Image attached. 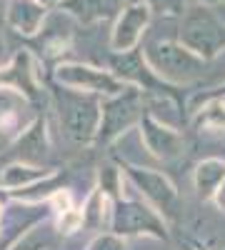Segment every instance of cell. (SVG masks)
I'll use <instances>...</instances> for the list:
<instances>
[{"mask_svg":"<svg viewBox=\"0 0 225 250\" xmlns=\"http://www.w3.org/2000/svg\"><path fill=\"white\" fill-rule=\"evenodd\" d=\"M178 40L200 58L213 60L225 50V23L210 5L190 3L180 18Z\"/></svg>","mask_w":225,"mask_h":250,"instance_id":"cell-1","label":"cell"},{"mask_svg":"<svg viewBox=\"0 0 225 250\" xmlns=\"http://www.w3.org/2000/svg\"><path fill=\"white\" fill-rule=\"evenodd\" d=\"M150 62V68L170 85H183V83H193L205 70V58L193 53L188 45L180 40H155L143 50Z\"/></svg>","mask_w":225,"mask_h":250,"instance_id":"cell-2","label":"cell"},{"mask_svg":"<svg viewBox=\"0 0 225 250\" xmlns=\"http://www.w3.org/2000/svg\"><path fill=\"white\" fill-rule=\"evenodd\" d=\"M58 108H60V120H63L65 133L75 143H93L98 140L100 130V118H103V100L100 95L73 90L63 85L58 93Z\"/></svg>","mask_w":225,"mask_h":250,"instance_id":"cell-3","label":"cell"},{"mask_svg":"<svg viewBox=\"0 0 225 250\" xmlns=\"http://www.w3.org/2000/svg\"><path fill=\"white\" fill-rule=\"evenodd\" d=\"M143 120V93L138 85H128L123 93L103 98V118H100V143H113L128 128Z\"/></svg>","mask_w":225,"mask_h":250,"instance_id":"cell-4","label":"cell"},{"mask_svg":"<svg viewBox=\"0 0 225 250\" xmlns=\"http://www.w3.org/2000/svg\"><path fill=\"white\" fill-rule=\"evenodd\" d=\"M110 228L120 238L128 235H153L160 240L168 238L165 220L155 213V205L140 200H118L110 213Z\"/></svg>","mask_w":225,"mask_h":250,"instance_id":"cell-5","label":"cell"},{"mask_svg":"<svg viewBox=\"0 0 225 250\" xmlns=\"http://www.w3.org/2000/svg\"><path fill=\"white\" fill-rule=\"evenodd\" d=\"M55 80L65 88L93 93V95H100V98L118 95L128 88V83H123L113 70L108 73V70L85 65V62H60L55 68Z\"/></svg>","mask_w":225,"mask_h":250,"instance_id":"cell-6","label":"cell"},{"mask_svg":"<svg viewBox=\"0 0 225 250\" xmlns=\"http://www.w3.org/2000/svg\"><path fill=\"white\" fill-rule=\"evenodd\" d=\"M150 18H153V8L145 0H135V3L123 5V10L115 15V25H113V35H110L113 53L135 50L143 33L150 25Z\"/></svg>","mask_w":225,"mask_h":250,"instance_id":"cell-7","label":"cell"},{"mask_svg":"<svg viewBox=\"0 0 225 250\" xmlns=\"http://www.w3.org/2000/svg\"><path fill=\"white\" fill-rule=\"evenodd\" d=\"M113 73L128 83V85H138L143 90H158V93H168L173 95L170 90V83L163 80L145 58V53L140 50H125V53H115L113 55Z\"/></svg>","mask_w":225,"mask_h":250,"instance_id":"cell-8","label":"cell"},{"mask_svg":"<svg viewBox=\"0 0 225 250\" xmlns=\"http://www.w3.org/2000/svg\"><path fill=\"white\" fill-rule=\"evenodd\" d=\"M125 175L145 195L150 205H155L163 213H173V208L178 203V190L163 173L150 170V168H138V165H125Z\"/></svg>","mask_w":225,"mask_h":250,"instance_id":"cell-9","label":"cell"},{"mask_svg":"<svg viewBox=\"0 0 225 250\" xmlns=\"http://www.w3.org/2000/svg\"><path fill=\"white\" fill-rule=\"evenodd\" d=\"M140 138H143V143H145L148 153L158 160H173L183 150L180 133L173 130L170 125L160 123L158 118H153L150 113L143 115V120H140Z\"/></svg>","mask_w":225,"mask_h":250,"instance_id":"cell-10","label":"cell"},{"mask_svg":"<svg viewBox=\"0 0 225 250\" xmlns=\"http://www.w3.org/2000/svg\"><path fill=\"white\" fill-rule=\"evenodd\" d=\"M48 20V5L40 0H8L5 3V23L13 33L33 38L43 30Z\"/></svg>","mask_w":225,"mask_h":250,"instance_id":"cell-11","label":"cell"},{"mask_svg":"<svg viewBox=\"0 0 225 250\" xmlns=\"http://www.w3.org/2000/svg\"><path fill=\"white\" fill-rule=\"evenodd\" d=\"M10 153L23 160V163H40L45 155H48V133H45V120L43 118H35L33 125L28 130H23V135H20L15 143Z\"/></svg>","mask_w":225,"mask_h":250,"instance_id":"cell-12","label":"cell"},{"mask_svg":"<svg viewBox=\"0 0 225 250\" xmlns=\"http://www.w3.org/2000/svg\"><path fill=\"white\" fill-rule=\"evenodd\" d=\"M125 5V0H65L60 10L65 15L78 18L80 23H98V20H108L118 15Z\"/></svg>","mask_w":225,"mask_h":250,"instance_id":"cell-13","label":"cell"},{"mask_svg":"<svg viewBox=\"0 0 225 250\" xmlns=\"http://www.w3.org/2000/svg\"><path fill=\"white\" fill-rule=\"evenodd\" d=\"M0 83H5V85L35 98V62H33V55L28 50L15 53L10 65L3 68V73H0Z\"/></svg>","mask_w":225,"mask_h":250,"instance_id":"cell-14","label":"cell"},{"mask_svg":"<svg viewBox=\"0 0 225 250\" xmlns=\"http://www.w3.org/2000/svg\"><path fill=\"white\" fill-rule=\"evenodd\" d=\"M48 175H53V170L48 168H40L35 163H23V160H15L10 165L3 168V175H0V183L10 190H18V188H28L33 183L45 180Z\"/></svg>","mask_w":225,"mask_h":250,"instance_id":"cell-15","label":"cell"},{"mask_svg":"<svg viewBox=\"0 0 225 250\" xmlns=\"http://www.w3.org/2000/svg\"><path fill=\"white\" fill-rule=\"evenodd\" d=\"M193 180L200 198H213L220 183L225 180V163L220 158H205L203 163H198Z\"/></svg>","mask_w":225,"mask_h":250,"instance_id":"cell-16","label":"cell"},{"mask_svg":"<svg viewBox=\"0 0 225 250\" xmlns=\"http://www.w3.org/2000/svg\"><path fill=\"white\" fill-rule=\"evenodd\" d=\"M23 93L15 88H0V125H5L10 118H15L18 108L23 105Z\"/></svg>","mask_w":225,"mask_h":250,"instance_id":"cell-17","label":"cell"},{"mask_svg":"<svg viewBox=\"0 0 225 250\" xmlns=\"http://www.w3.org/2000/svg\"><path fill=\"white\" fill-rule=\"evenodd\" d=\"M83 218H85V225H93V228L103 225V218H105V193H103V190H95V193L88 198L85 210H83Z\"/></svg>","mask_w":225,"mask_h":250,"instance_id":"cell-18","label":"cell"},{"mask_svg":"<svg viewBox=\"0 0 225 250\" xmlns=\"http://www.w3.org/2000/svg\"><path fill=\"white\" fill-rule=\"evenodd\" d=\"M83 223H85L83 213H80V210H75V208H70V210L60 213V220H58V230H60V233H75V230H80V228H83Z\"/></svg>","mask_w":225,"mask_h":250,"instance_id":"cell-19","label":"cell"},{"mask_svg":"<svg viewBox=\"0 0 225 250\" xmlns=\"http://www.w3.org/2000/svg\"><path fill=\"white\" fill-rule=\"evenodd\" d=\"M88 250H125V243H123V238L118 233H110V235H98Z\"/></svg>","mask_w":225,"mask_h":250,"instance_id":"cell-20","label":"cell"},{"mask_svg":"<svg viewBox=\"0 0 225 250\" xmlns=\"http://www.w3.org/2000/svg\"><path fill=\"white\" fill-rule=\"evenodd\" d=\"M50 243H48V238H43V235H25V238H20L10 250H45Z\"/></svg>","mask_w":225,"mask_h":250,"instance_id":"cell-21","label":"cell"},{"mask_svg":"<svg viewBox=\"0 0 225 250\" xmlns=\"http://www.w3.org/2000/svg\"><path fill=\"white\" fill-rule=\"evenodd\" d=\"M50 205L55 208L58 213H65V210H70V208H73L70 193H68V190H63V188H60V190H55V193L50 195Z\"/></svg>","mask_w":225,"mask_h":250,"instance_id":"cell-22","label":"cell"},{"mask_svg":"<svg viewBox=\"0 0 225 250\" xmlns=\"http://www.w3.org/2000/svg\"><path fill=\"white\" fill-rule=\"evenodd\" d=\"M213 200H215V205L220 208V210H225V180L220 183V188H218V190H215Z\"/></svg>","mask_w":225,"mask_h":250,"instance_id":"cell-23","label":"cell"},{"mask_svg":"<svg viewBox=\"0 0 225 250\" xmlns=\"http://www.w3.org/2000/svg\"><path fill=\"white\" fill-rule=\"evenodd\" d=\"M5 60H8V45H5V38L0 33V70L5 68Z\"/></svg>","mask_w":225,"mask_h":250,"instance_id":"cell-24","label":"cell"},{"mask_svg":"<svg viewBox=\"0 0 225 250\" xmlns=\"http://www.w3.org/2000/svg\"><path fill=\"white\" fill-rule=\"evenodd\" d=\"M193 3H200V5H210V8H215V5L225 3V0H193Z\"/></svg>","mask_w":225,"mask_h":250,"instance_id":"cell-25","label":"cell"},{"mask_svg":"<svg viewBox=\"0 0 225 250\" xmlns=\"http://www.w3.org/2000/svg\"><path fill=\"white\" fill-rule=\"evenodd\" d=\"M40 3H43V5H48V8H60V5L65 3V0H40Z\"/></svg>","mask_w":225,"mask_h":250,"instance_id":"cell-26","label":"cell"},{"mask_svg":"<svg viewBox=\"0 0 225 250\" xmlns=\"http://www.w3.org/2000/svg\"><path fill=\"white\" fill-rule=\"evenodd\" d=\"M183 250H195V248H183Z\"/></svg>","mask_w":225,"mask_h":250,"instance_id":"cell-27","label":"cell"},{"mask_svg":"<svg viewBox=\"0 0 225 250\" xmlns=\"http://www.w3.org/2000/svg\"><path fill=\"white\" fill-rule=\"evenodd\" d=\"M0 5H3V0H0Z\"/></svg>","mask_w":225,"mask_h":250,"instance_id":"cell-28","label":"cell"}]
</instances>
